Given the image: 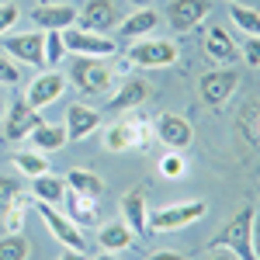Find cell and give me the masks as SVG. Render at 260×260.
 Wrapping results in <instances>:
<instances>
[{
    "label": "cell",
    "mask_w": 260,
    "mask_h": 260,
    "mask_svg": "<svg viewBox=\"0 0 260 260\" xmlns=\"http://www.w3.org/2000/svg\"><path fill=\"white\" fill-rule=\"evenodd\" d=\"M153 142V121L149 115H142L139 108L136 111H125L118 115V121L104 132V146L111 153H125V149H146Z\"/></svg>",
    "instance_id": "obj_1"
},
{
    "label": "cell",
    "mask_w": 260,
    "mask_h": 260,
    "mask_svg": "<svg viewBox=\"0 0 260 260\" xmlns=\"http://www.w3.org/2000/svg\"><path fill=\"white\" fill-rule=\"evenodd\" d=\"M253 219H257V208L243 205L240 212L225 222V229L212 240V250L222 246V250H233L240 260H257L253 257Z\"/></svg>",
    "instance_id": "obj_2"
},
{
    "label": "cell",
    "mask_w": 260,
    "mask_h": 260,
    "mask_svg": "<svg viewBox=\"0 0 260 260\" xmlns=\"http://www.w3.org/2000/svg\"><path fill=\"white\" fill-rule=\"evenodd\" d=\"M125 59H128V66H139V70H167V66H174L180 59V49H177V42L149 35V39L128 42Z\"/></svg>",
    "instance_id": "obj_3"
},
{
    "label": "cell",
    "mask_w": 260,
    "mask_h": 260,
    "mask_svg": "<svg viewBox=\"0 0 260 260\" xmlns=\"http://www.w3.org/2000/svg\"><path fill=\"white\" fill-rule=\"evenodd\" d=\"M70 80L73 87L87 94V98H104L111 87H115V73L104 59H87V56H77L73 66H70Z\"/></svg>",
    "instance_id": "obj_4"
},
{
    "label": "cell",
    "mask_w": 260,
    "mask_h": 260,
    "mask_svg": "<svg viewBox=\"0 0 260 260\" xmlns=\"http://www.w3.org/2000/svg\"><path fill=\"white\" fill-rule=\"evenodd\" d=\"M208 215V205L205 201H177V205H163L149 212V233H174L184 229L191 222H198Z\"/></svg>",
    "instance_id": "obj_5"
},
{
    "label": "cell",
    "mask_w": 260,
    "mask_h": 260,
    "mask_svg": "<svg viewBox=\"0 0 260 260\" xmlns=\"http://www.w3.org/2000/svg\"><path fill=\"white\" fill-rule=\"evenodd\" d=\"M62 42H66V52L73 56H87V59H108L118 52V42L111 35H101V31H87V28H62Z\"/></svg>",
    "instance_id": "obj_6"
},
{
    "label": "cell",
    "mask_w": 260,
    "mask_h": 260,
    "mask_svg": "<svg viewBox=\"0 0 260 260\" xmlns=\"http://www.w3.org/2000/svg\"><path fill=\"white\" fill-rule=\"evenodd\" d=\"M45 31H24V35H0V52L11 56L18 62H28V66H45Z\"/></svg>",
    "instance_id": "obj_7"
},
{
    "label": "cell",
    "mask_w": 260,
    "mask_h": 260,
    "mask_svg": "<svg viewBox=\"0 0 260 260\" xmlns=\"http://www.w3.org/2000/svg\"><path fill=\"white\" fill-rule=\"evenodd\" d=\"M236 83H240V73H236V70H229V66L212 70V73H205L198 80L201 101H205L212 111H219V108H225V101L236 94Z\"/></svg>",
    "instance_id": "obj_8"
},
{
    "label": "cell",
    "mask_w": 260,
    "mask_h": 260,
    "mask_svg": "<svg viewBox=\"0 0 260 260\" xmlns=\"http://www.w3.org/2000/svg\"><path fill=\"white\" fill-rule=\"evenodd\" d=\"M35 208H39V215L45 219L49 233H52V236H56L66 250H87L83 229H80V225H73V222H70V215L56 212V205H45V201H35Z\"/></svg>",
    "instance_id": "obj_9"
},
{
    "label": "cell",
    "mask_w": 260,
    "mask_h": 260,
    "mask_svg": "<svg viewBox=\"0 0 260 260\" xmlns=\"http://www.w3.org/2000/svg\"><path fill=\"white\" fill-rule=\"evenodd\" d=\"M208 14H212V0H170L167 4V21L180 35L191 31V28H198Z\"/></svg>",
    "instance_id": "obj_10"
},
{
    "label": "cell",
    "mask_w": 260,
    "mask_h": 260,
    "mask_svg": "<svg viewBox=\"0 0 260 260\" xmlns=\"http://www.w3.org/2000/svg\"><path fill=\"white\" fill-rule=\"evenodd\" d=\"M77 24L87 28V31L108 35V31L118 24V7H115V0H83V7L77 11Z\"/></svg>",
    "instance_id": "obj_11"
},
{
    "label": "cell",
    "mask_w": 260,
    "mask_h": 260,
    "mask_svg": "<svg viewBox=\"0 0 260 260\" xmlns=\"http://www.w3.org/2000/svg\"><path fill=\"white\" fill-rule=\"evenodd\" d=\"M153 136L167 146V149H177L184 153L191 139H194V128H191V121L180 118V115H160V118L153 121Z\"/></svg>",
    "instance_id": "obj_12"
},
{
    "label": "cell",
    "mask_w": 260,
    "mask_h": 260,
    "mask_svg": "<svg viewBox=\"0 0 260 260\" xmlns=\"http://www.w3.org/2000/svg\"><path fill=\"white\" fill-rule=\"evenodd\" d=\"M70 83H66V77H62L59 70H45V73H39L35 80L28 83V104L35 108V111H42V108H49L52 101L62 98V90H66Z\"/></svg>",
    "instance_id": "obj_13"
},
{
    "label": "cell",
    "mask_w": 260,
    "mask_h": 260,
    "mask_svg": "<svg viewBox=\"0 0 260 260\" xmlns=\"http://www.w3.org/2000/svg\"><path fill=\"white\" fill-rule=\"evenodd\" d=\"M205 56L215 62V66H233V62L240 59V45L233 39V31L212 24V28L205 31Z\"/></svg>",
    "instance_id": "obj_14"
},
{
    "label": "cell",
    "mask_w": 260,
    "mask_h": 260,
    "mask_svg": "<svg viewBox=\"0 0 260 260\" xmlns=\"http://www.w3.org/2000/svg\"><path fill=\"white\" fill-rule=\"evenodd\" d=\"M7 118H4V139H11V142H18V139H28V132L39 125V111L28 104V101H14L7 111H4Z\"/></svg>",
    "instance_id": "obj_15"
},
{
    "label": "cell",
    "mask_w": 260,
    "mask_h": 260,
    "mask_svg": "<svg viewBox=\"0 0 260 260\" xmlns=\"http://www.w3.org/2000/svg\"><path fill=\"white\" fill-rule=\"evenodd\" d=\"M62 128H66V139H73V142H80L87 139L90 132H98L101 128V111H94L90 104H70L66 108V121H62Z\"/></svg>",
    "instance_id": "obj_16"
},
{
    "label": "cell",
    "mask_w": 260,
    "mask_h": 260,
    "mask_svg": "<svg viewBox=\"0 0 260 260\" xmlns=\"http://www.w3.org/2000/svg\"><path fill=\"white\" fill-rule=\"evenodd\" d=\"M146 98H149V83L139 80V77H125V80L118 83V90L111 94V101H108V111H115V115L136 111Z\"/></svg>",
    "instance_id": "obj_17"
},
{
    "label": "cell",
    "mask_w": 260,
    "mask_h": 260,
    "mask_svg": "<svg viewBox=\"0 0 260 260\" xmlns=\"http://www.w3.org/2000/svg\"><path fill=\"white\" fill-rule=\"evenodd\" d=\"M118 208H121V222L132 229V236H136V240L149 236V208H146L142 191H128V194L118 201Z\"/></svg>",
    "instance_id": "obj_18"
},
{
    "label": "cell",
    "mask_w": 260,
    "mask_h": 260,
    "mask_svg": "<svg viewBox=\"0 0 260 260\" xmlns=\"http://www.w3.org/2000/svg\"><path fill=\"white\" fill-rule=\"evenodd\" d=\"M77 21V11L70 4H39L31 11V24L35 28H45V31H62V28H73Z\"/></svg>",
    "instance_id": "obj_19"
},
{
    "label": "cell",
    "mask_w": 260,
    "mask_h": 260,
    "mask_svg": "<svg viewBox=\"0 0 260 260\" xmlns=\"http://www.w3.org/2000/svg\"><path fill=\"white\" fill-rule=\"evenodd\" d=\"M156 24H160V14L156 11H149V7H139L136 14H128V18L121 21V39L125 42H139V39H149L153 31H156Z\"/></svg>",
    "instance_id": "obj_20"
},
{
    "label": "cell",
    "mask_w": 260,
    "mask_h": 260,
    "mask_svg": "<svg viewBox=\"0 0 260 260\" xmlns=\"http://www.w3.org/2000/svg\"><path fill=\"white\" fill-rule=\"evenodd\" d=\"M62 198H66V215H70L73 225H80V229L98 225V219H101L98 198H87V194H77V191H70V194H62Z\"/></svg>",
    "instance_id": "obj_21"
},
{
    "label": "cell",
    "mask_w": 260,
    "mask_h": 260,
    "mask_svg": "<svg viewBox=\"0 0 260 260\" xmlns=\"http://www.w3.org/2000/svg\"><path fill=\"white\" fill-rule=\"evenodd\" d=\"M28 139H31V146L39 149V153H56V149H62L66 146V128L62 125H56V121H39L31 132H28Z\"/></svg>",
    "instance_id": "obj_22"
},
{
    "label": "cell",
    "mask_w": 260,
    "mask_h": 260,
    "mask_svg": "<svg viewBox=\"0 0 260 260\" xmlns=\"http://www.w3.org/2000/svg\"><path fill=\"white\" fill-rule=\"evenodd\" d=\"M98 243H101V250H128L132 243H136V236H132V229L125 225V222H108L104 229H101V236H98Z\"/></svg>",
    "instance_id": "obj_23"
},
{
    "label": "cell",
    "mask_w": 260,
    "mask_h": 260,
    "mask_svg": "<svg viewBox=\"0 0 260 260\" xmlns=\"http://www.w3.org/2000/svg\"><path fill=\"white\" fill-rule=\"evenodd\" d=\"M62 194H66V184H62L59 177H52V174L31 177V198H35V201L56 205V201H62Z\"/></svg>",
    "instance_id": "obj_24"
},
{
    "label": "cell",
    "mask_w": 260,
    "mask_h": 260,
    "mask_svg": "<svg viewBox=\"0 0 260 260\" xmlns=\"http://www.w3.org/2000/svg\"><path fill=\"white\" fill-rule=\"evenodd\" d=\"M66 184H70V191L87 194V198H101L104 194V180L98 174H90V170H70L66 174Z\"/></svg>",
    "instance_id": "obj_25"
},
{
    "label": "cell",
    "mask_w": 260,
    "mask_h": 260,
    "mask_svg": "<svg viewBox=\"0 0 260 260\" xmlns=\"http://www.w3.org/2000/svg\"><path fill=\"white\" fill-rule=\"evenodd\" d=\"M229 21L240 28L243 35H260V11H253V7L229 4Z\"/></svg>",
    "instance_id": "obj_26"
},
{
    "label": "cell",
    "mask_w": 260,
    "mask_h": 260,
    "mask_svg": "<svg viewBox=\"0 0 260 260\" xmlns=\"http://www.w3.org/2000/svg\"><path fill=\"white\" fill-rule=\"evenodd\" d=\"M28 253H31V243L21 233H4L0 236V260H28Z\"/></svg>",
    "instance_id": "obj_27"
},
{
    "label": "cell",
    "mask_w": 260,
    "mask_h": 260,
    "mask_svg": "<svg viewBox=\"0 0 260 260\" xmlns=\"http://www.w3.org/2000/svg\"><path fill=\"white\" fill-rule=\"evenodd\" d=\"M14 167H18V174L24 177H42V174H49V160H45V153H14Z\"/></svg>",
    "instance_id": "obj_28"
},
{
    "label": "cell",
    "mask_w": 260,
    "mask_h": 260,
    "mask_svg": "<svg viewBox=\"0 0 260 260\" xmlns=\"http://www.w3.org/2000/svg\"><path fill=\"white\" fill-rule=\"evenodd\" d=\"M42 52H45V66L49 70H56L70 52H66V42H62V31H45V45H42Z\"/></svg>",
    "instance_id": "obj_29"
},
{
    "label": "cell",
    "mask_w": 260,
    "mask_h": 260,
    "mask_svg": "<svg viewBox=\"0 0 260 260\" xmlns=\"http://www.w3.org/2000/svg\"><path fill=\"white\" fill-rule=\"evenodd\" d=\"M28 208H31V201L21 194L7 212H4V233H21V225H24V215H28Z\"/></svg>",
    "instance_id": "obj_30"
},
{
    "label": "cell",
    "mask_w": 260,
    "mask_h": 260,
    "mask_svg": "<svg viewBox=\"0 0 260 260\" xmlns=\"http://www.w3.org/2000/svg\"><path fill=\"white\" fill-rule=\"evenodd\" d=\"M184 170H187L184 153L167 149V153H163V160H160V174H163V177H170V180H177V177H184Z\"/></svg>",
    "instance_id": "obj_31"
},
{
    "label": "cell",
    "mask_w": 260,
    "mask_h": 260,
    "mask_svg": "<svg viewBox=\"0 0 260 260\" xmlns=\"http://www.w3.org/2000/svg\"><path fill=\"white\" fill-rule=\"evenodd\" d=\"M21 194H24V187L18 177H0V212H7Z\"/></svg>",
    "instance_id": "obj_32"
},
{
    "label": "cell",
    "mask_w": 260,
    "mask_h": 260,
    "mask_svg": "<svg viewBox=\"0 0 260 260\" xmlns=\"http://www.w3.org/2000/svg\"><path fill=\"white\" fill-rule=\"evenodd\" d=\"M240 56L246 66L260 70V35H243L240 39Z\"/></svg>",
    "instance_id": "obj_33"
},
{
    "label": "cell",
    "mask_w": 260,
    "mask_h": 260,
    "mask_svg": "<svg viewBox=\"0 0 260 260\" xmlns=\"http://www.w3.org/2000/svg\"><path fill=\"white\" fill-rule=\"evenodd\" d=\"M21 18L18 4H0V35H7V28H14Z\"/></svg>",
    "instance_id": "obj_34"
},
{
    "label": "cell",
    "mask_w": 260,
    "mask_h": 260,
    "mask_svg": "<svg viewBox=\"0 0 260 260\" xmlns=\"http://www.w3.org/2000/svg\"><path fill=\"white\" fill-rule=\"evenodd\" d=\"M0 83H18V62L0 52Z\"/></svg>",
    "instance_id": "obj_35"
},
{
    "label": "cell",
    "mask_w": 260,
    "mask_h": 260,
    "mask_svg": "<svg viewBox=\"0 0 260 260\" xmlns=\"http://www.w3.org/2000/svg\"><path fill=\"white\" fill-rule=\"evenodd\" d=\"M253 257L260 260V215L253 219Z\"/></svg>",
    "instance_id": "obj_36"
},
{
    "label": "cell",
    "mask_w": 260,
    "mask_h": 260,
    "mask_svg": "<svg viewBox=\"0 0 260 260\" xmlns=\"http://www.w3.org/2000/svg\"><path fill=\"white\" fill-rule=\"evenodd\" d=\"M208 260H240V257H236L233 250H222V246H215V253H212Z\"/></svg>",
    "instance_id": "obj_37"
},
{
    "label": "cell",
    "mask_w": 260,
    "mask_h": 260,
    "mask_svg": "<svg viewBox=\"0 0 260 260\" xmlns=\"http://www.w3.org/2000/svg\"><path fill=\"white\" fill-rule=\"evenodd\" d=\"M149 260H184V257L174 253V250H160V253H149Z\"/></svg>",
    "instance_id": "obj_38"
},
{
    "label": "cell",
    "mask_w": 260,
    "mask_h": 260,
    "mask_svg": "<svg viewBox=\"0 0 260 260\" xmlns=\"http://www.w3.org/2000/svg\"><path fill=\"white\" fill-rule=\"evenodd\" d=\"M59 260H90V257H87V250H66Z\"/></svg>",
    "instance_id": "obj_39"
},
{
    "label": "cell",
    "mask_w": 260,
    "mask_h": 260,
    "mask_svg": "<svg viewBox=\"0 0 260 260\" xmlns=\"http://www.w3.org/2000/svg\"><path fill=\"white\" fill-rule=\"evenodd\" d=\"M94 260H121L118 253H111V250H104V253H101V257H94Z\"/></svg>",
    "instance_id": "obj_40"
},
{
    "label": "cell",
    "mask_w": 260,
    "mask_h": 260,
    "mask_svg": "<svg viewBox=\"0 0 260 260\" xmlns=\"http://www.w3.org/2000/svg\"><path fill=\"white\" fill-rule=\"evenodd\" d=\"M132 4H136V7H146V4H149V0H132Z\"/></svg>",
    "instance_id": "obj_41"
},
{
    "label": "cell",
    "mask_w": 260,
    "mask_h": 260,
    "mask_svg": "<svg viewBox=\"0 0 260 260\" xmlns=\"http://www.w3.org/2000/svg\"><path fill=\"white\" fill-rule=\"evenodd\" d=\"M42 4H62V0H42Z\"/></svg>",
    "instance_id": "obj_42"
},
{
    "label": "cell",
    "mask_w": 260,
    "mask_h": 260,
    "mask_svg": "<svg viewBox=\"0 0 260 260\" xmlns=\"http://www.w3.org/2000/svg\"><path fill=\"white\" fill-rule=\"evenodd\" d=\"M0 115H4V94H0Z\"/></svg>",
    "instance_id": "obj_43"
},
{
    "label": "cell",
    "mask_w": 260,
    "mask_h": 260,
    "mask_svg": "<svg viewBox=\"0 0 260 260\" xmlns=\"http://www.w3.org/2000/svg\"><path fill=\"white\" fill-rule=\"evenodd\" d=\"M229 4H236V0H229Z\"/></svg>",
    "instance_id": "obj_44"
}]
</instances>
